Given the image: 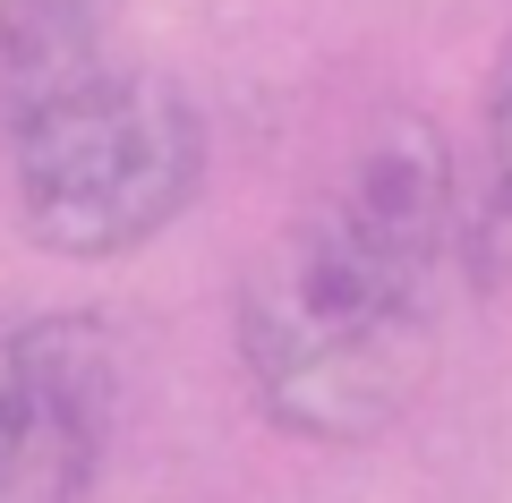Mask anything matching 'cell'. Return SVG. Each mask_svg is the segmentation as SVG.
<instances>
[{
    "label": "cell",
    "instance_id": "3957f363",
    "mask_svg": "<svg viewBox=\"0 0 512 503\" xmlns=\"http://www.w3.org/2000/svg\"><path fill=\"white\" fill-rule=\"evenodd\" d=\"M120 435V342L86 307L0 316V503H86Z\"/></svg>",
    "mask_w": 512,
    "mask_h": 503
},
{
    "label": "cell",
    "instance_id": "5b68a950",
    "mask_svg": "<svg viewBox=\"0 0 512 503\" xmlns=\"http://www.w3.org/2000/svg\"><path fill=\"white\" fill-rule=\"evenodd\" d=\"M461 273H478L487 290L512 273V35L478 103V171L461 180Z\"/></svg>",
    "mask_w": 512,
    "mask_h": 503
},
{
    "label": "cell",
    "instance_id": "6da1fadb",
    "mask_svg": "<svg viewBox=\"0 0 512 503\" xmlns=\"http://www.w3.org/2000/svg\"><path fill=\"white\" fill-rule=\"evenodd\" d=\"M461 265V162L427 111H384L239 282V376L299 444H367L436 376Z\"/></svg>",
    "mask_w": 512,
    "mask_h": 503
},
{
    "label": "cell",
    "instance_id": "277c9868",
    "mask_svg": "<svg viewBox=\"0 0 512 503\" xmlns=\"http://www.w3.org/2000/svg\"><path fill=\"white\" fill-rule=\"evenodd\" d=\"M120 0H0V120L103 69Z\"/></svg>",
    "mask_w": 512,
    "mask_h": 503
},
{
    "label": "cell",
    "instance_id": "7a4b0ae2",
    "mask_svg": "<svg viewBox=\"0 0 512 503\" xmlns=\"http://www.w3.org/2000/svg\"><path fill=\"white\" fill-rule=\"evenodd\" d=\"M18 231L60 265H120L205 197V111L163 69H86L0 120Z\"/></svg>",
    "mask_w": 512,
    "mask_h": 503
}]
</instances>
